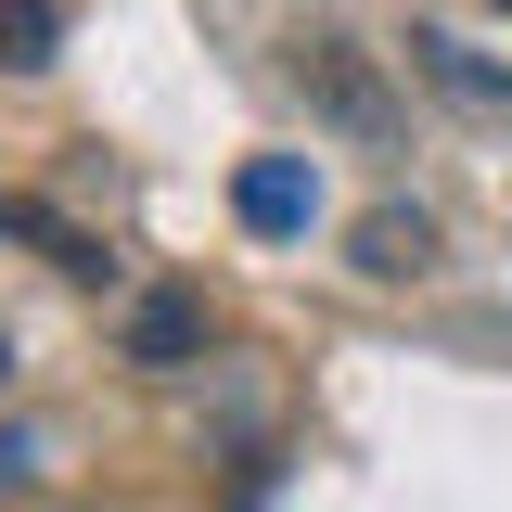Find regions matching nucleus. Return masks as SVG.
Instances as JSON below:
<instances>
[{
    "instance_id": "obj_9",
    "label": "nucleus",
    "mask_w": 512,
    "mask_h": 512,
    "mask_svg": "<svg viewBox=\"0 0 512 512\" xmlns=\"http://www.w3.org/2000/svg\"><path fill=\"white\" fill-rule=\"evenodd\" d=\"M500 13H512V0H500Z\"/></svg>"
},
{
    "instance_id": "obj_5",
    "label": "nucleus",
    "mask_w": 512,
    "mask_h": 512,
    "mask_svg": "<svg viewBox=\"0 0 512 512\" xmlns=\"http://www.w3.org/2000/svg\"><path fill=\"white\" fill-rule=\"evenodd\" d=\"M410 77H436L448 103H512V64H487L474 39H448V26H410Z\"/></svg>"
},
{
    "instance_id": "obj_7",
    "label": "nucleus",
    "mask_w": 512,
    "mask_h": 512,
    "mask_svg": "<svg viewBox=\"0 0 512 512\" xmlns=\"http://www.w3.org/2000/svg\"><path fill=\"white\" fill-rule=\"evenodd\" d=\"M64 52V0H0V77H52Z\"/></svg>"
},
{
    "instance_id": "obj_1",
    "label": "nucleus",
    "mask_w": 512,
    "mask_h": 512,
    "mask_svg": "<svg viewBox=\"0 0 512 512\" xmlns=\"http://www.w3.org/2000/svg\"><path fill=\"white\" fill-rule=\"evenodd\" d=\"M282 77H295V103H308L333 141H359V154H397V141H410V103H397L384 52H359L346 26H308V39L282 52Z\"/></svg>"
},
{
    "instance_id": "obj_2",
    "label": "nucleus",
    "mask_w": 512,
    "mask_h": 512,
    "mask_svg": "<svg viewBox=\"0 0 512 512\" xmlns=\"http://www.w3.org/2000/svg\"><path fill=\"white\" fill-rule=\"evenodd\" d=\"M436 256H448V231L410 205V192L359 205V231H346V269H359V282H436Z\"/></svg>"
},
{
    "instance_id": "obj_8",
    "label": "nucleus",
    "mask_w": 512,
    "mask_h": 512,
    "mask_svg": "<svg viewBox=\"0 0 512 512\" xmlns=\"http://www.w3.org/2000/svg\"><path fill=\"white\" fill-rule=\"evenodd\" d=\"M0 397H13V333H0Z\"/></svg>"
},
{
    "instance_id": "obj_3",
    "label": "nucleus",
    "mask_w": 512,
    "mask_h": 512,
    "mask_svg": "<svg viewBox=\"0 0 512 512\" xmlns=\"http://www.w3.org/2000/svg\"><path fill=\"white\" fill-rule=\"evenodd\" d=\"M231 218H244L256 244H282V231H308V218H320V167H308V154H256L244 180H231Z\"/></svg>"
},
{
    "instance_id": "obj_4",
    "label": "nucleus",
    "mask_w": 512,
    "mask_h": 512,
    "mask_svg": "<svg viewBox=\"0 0 512 512\" xmlns=\"http://www.w3.org/2000/svg\"><path fill=\"white\" fill-rule=\"evenodd\" d=\"M116 359L128 372H192L205 359V295H141L128 333H116Z\"/></svg>"
},
{
    "instance_id": "obj_6",
    "label": "nucleus",
    "mask_w": 512,
    "mask_h": 512,
    "mask_svg": "<svg viewBox=\"0 0 512 512\" xmlns=\"http://www.w3.org/2000/svg\"><path fill=\"white\" fill-rule=\"evenodd\" d=\"M0 231H13V244H39V256H52V269H64V282H103V269H116V256L90 244V231H64L52 205H26V192L0 205Z\"/></svg>"
}]
</instances>
